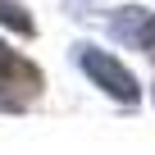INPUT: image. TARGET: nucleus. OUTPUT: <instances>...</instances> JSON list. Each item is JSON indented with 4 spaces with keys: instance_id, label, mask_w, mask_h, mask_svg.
Segmentation results:
<instances>
[{
    "instance_id": "1",
    "label": "nucleus",
    "mask_w": 155,
    "mask_h": 155,
    "mask_svg": "<svg viewBox=\"0 0 155 155\" xmlns=\"http://www.w3.org/2000/svg\"><path fill=\"white\" fill-rule=\"evenodd\" d=\"M78 68H82L110 101H119V105H137V101H141V82L132 78V68H128L119 55L96 50L91 41H82V46H78Z\"/></svg>"
},
{
    "instance_id": "2",
    "label": "nucleus",
    "mask_w": 155,
    "mask_h": 155,
    "mask_svg": "<svg viewBox=\"0 0 155 155\" xmlns=\"http://www.w3.org/2000/svg\"><path fill=\"white\" fill-rule=\"evenodd\" d=\"M41 91H46V73L28 55H18L9 41H0V105L23 110V105L41 101Z\"/></svg>"
},
{
    "instance_id": "3",
    "label": "nucleus",
    "mask_w": 155,
    "mask_h": 155,
    "mask_svg": "<svg viewBox=\"0 0 155 155\" xmlns=\"http://www.w3.org/2000/svg\"><path fill=\"white\" fill-rule=\"evenodd\" d=\"M0 28H9L18 37H37V18L23 0H0Z\"/></svg>"
},
{
    "instance_id": "4",
    "label": "nucleus",
    "mask_w": 155,
    "mask_h": 155,
    "mask_svg": "<svg viewBox=\"0 0 155 155\" xmlns=\"http://www.w3.org/2000/svg\"><path fill=\"white\" fill-rule=\"evenodd\" d=\"M146 9H114L110 14V32L119 37V41H132L137 46V37H141V28H146Z\"/></svg>"
},
{
    "instance_id": "5",
    "label": "nucleus",
    "mask_w": 155,
    "mask_h": 155,
    "mask_svg": "<svg viewBox=\"0 0 155 155\" xmlns=\"http://www.w3.org/2000/svg\"><path fill=\"white\" fill-rule=\"evenodd\" d=\"M137 46H141V50H146V55L155 59V14L146 18V28H141V37H137Z\"/></svg>"
},
{
    "instance_id": "6",
    "label": "nucleus",
    "mask_w": 155,
    "mask_h": 155,
    "mask_svg": "<svg viewBox=\"0 0 155 155\" xmlns=\"http://www.w3.org/2000/svg\"><path fill=\"white\" fill-rule=\"evenodd\" d=\"M150 96H155V91H150Z\"/></svg>"
}]
</instances>
